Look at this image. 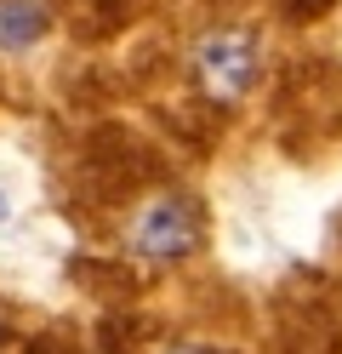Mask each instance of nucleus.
<instances>
[{
	"mask_svg": "<svg viewBox=\"0 0 342 354\" xmlns=\"http://www.w3.org/2000/svg\"><path fill=\"white\" fill-rule=\"evenodd\" d=\"M171 354H205V348H171Z\"/></svg>",
	"mask_w": 342,
	"mask_h": 354,
	"instance_id": "obj_5",
	"label": "nucleus"
},
{
	"mask_svg": "<svg viewBox=\"0 0 342 354\" xmlns=\"http://www.w3.org/2000/svg\"><path fill=\"white\" fill-rule=\"evenodd\" d=\"M194 75L205 86V97L211 103H240L251 92V80H257V40L245 29H217L200 40L194 52Z\"/></svg>",
	"mask_w": 342,
	"mask_h": 354,
	"instance_id": "obj_1",
	"label": "nucleus"
},
{
	"mask_svg": "<svg viewBox=\"0 0 342 354\" xmlns=\"http://www.w3.org/2000/svg\"><path fill=\"white\" fill-rule=\"evenodd\" d=\"M46 35V6L40 0H0V52H23Z\"/></svg>",
	"mask_w": 342,
	"mask_h": 354,
	"instance_id": "obj_3",
	"label": "nucleus"
},
{
	"mask_svg": "<svg viewBox=\"0 0 342 354\" xmlns=\"http://www.w3.org/2000/svg\"><path fill=\"white\" fill-rule=\"evenodd\" d=\"M200 240V212L194 201H182V194H160V201H149L143 212H137L131 223V246L143 257H189Z\"/></svg>",
	"mask_w": 342,
	"mask_h": 354,
	"instance_id": "obj_2",
	"label": "nucleus"
},
{
	"mask_svg": "<svg viewBox=\"0 0 342 354\" xmlns=\"http://www.w3.org/2000/svg\"><path fill=\"white\" fill-rule=\"evenodd\" d=\"M325 6H331V0H280V12H285V17H319Z\"/></svg>",
	"mask_w": 342,
	"mask_h": 354,
	"instance_id": "obj_4",
	"label": "nucleus"
},
{
	"mask_svg": "<svg viewBox=\"0 0 342 354\" xmlns=\"http://www.w3.org/2000/svg\"><path fill=\"white\" fill-rule=\"evenodd\" d=\"M0 337H6V326H0Z\"/></svg>",
	"mask_w": 342,
	"mask_h": 354,
	"instance_id": "obj_6",
	"label": "nucleus"
}]
</instances>
